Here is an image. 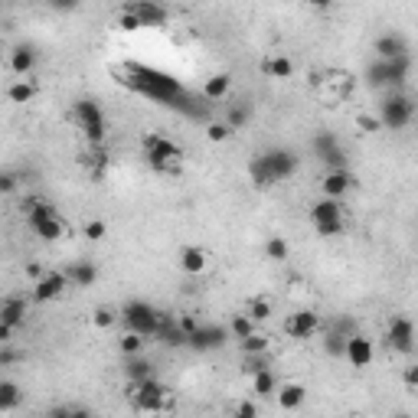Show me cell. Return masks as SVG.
<instances>
[{
	"label": "cell",
	"mask_w": 418,
	"mask_h": 418,
	"mask_svg": "<svg viewBox=\"0 0 418 418\" xmlns=\"http://www.w3.org/2000/svg\"><path fill=\"white\" fill-rule=\"evenodd\" d=\"M115 79H118L124 88L150 98V102H157V105L180 108V102L186 98L183 86L173 79L170 72H161V69H150V65H140V63L118 65V69H115Z\"/></svg>",
	"instance_id": "obj_1"
},
{
	"label": "cell",
	"mask_w": 418,
	"mask_h": 418,
	"mask_svg": "<svg viewBox=\"0 0 418 418\" xmlns=\"http://www.w3.org/2000/svg\"><path fill=\"white\" fill-rule=\"evenodd\" d=\"M23 216H26V225H30L43 242H56V239L65 236V223L59 219L56 206L46 203V200H26V203H23Z\"/></svg>",
	"instance_id": "obj_2"
},
{
	"label": "cell",
	"mask_w": 418,
	"mask_h": 418,
	"mask_svg": "<svg viewBox=\"0 0 418 418\" xmlns=\"http://www.w3.org/2000/svg\"><path fill=\"white\" fill-rule=\"evenodd\" d=\"M128 399L134 402L138 412H150V415H157V412H170L173 402H170V389L157 383L154 376L147 379H140V383H128Z\"/></svg>",
	"instance_id": "obj_3"
},
{
	"label": "cell",
	"mask_w": 418,
	"mask_h": 418,
	"mask_svg": "<svg viewBox=\"0 0 418 418\" xmlns=\"http://www.w3.org/2000/svg\"><path fill=\"white\" fill-rule=\"evenodd\" d=\"M144 157L157 173H177L183 161V147L177 140L163 138V134H147L144 138Z\"/></svg>",
	"instance_id": "obj_4"
},
{
	"label": "cell",
	"mask_w": 418,
	"mask_h": 418,
	"mask_svg": "<svg viewBox=\"0 0 418 418\" xmlns=\"http://www.w3.org/2000/svg\"><path fill=\"white\" fill-rule=\"evenodd\" d=\"M72 121H75V128L82 131V138H86L88 144H105L108 124H105V111L98 108V102L79 98L72 105Z\"/></svg>",
	"instance_id": "obj_5"
},
{
	"label": "cell",
	"mask_w": 418,
	"mask_h": 418,
	"mask_svg": "<svg viewBox=\"0 0 418 418\" xmlns=\"http://www.w3.org/2000/svg\"><path fill=\"white\" fill-rule=\"evenodd\" d=\"M163 311H157L154 304H147V300H128L124 307H121L118 321H124V327L134 333H140L144 340L147 337H154V330H157V323H161Z\"/></svg>",
	"instance_id": "obj_6"
},
{
	"label": "cell",
	"mask_w": 418,
	"mask_h": 418,
	"mask_svg": "<svg viewBox=\"0 0 418 418\" xmlns=\"http://www.w3.org/2000/svg\"><path fill=\"white\" fill-rule=\"evenodd\" d=\"M415 118V105H412V98L402 92V88H392L386 98H383V105H379V121H383V128H392V131H402L412 124Z\"/></svg>",
	"instance_id": "obj_7"
},
{
	"label": "cell",
	"mask_w": 418,
	"mask_h": 418,
	"mask_svg": "<svg viewBox=\"0 0 418 418\" xmlns=\"http://www.w3.org/2000/svg\"><path fill=\"white\" fill-rule=\"evenodd\" d=\"M311 223L317 229V236L333 239V236H344V206L340 200L333 196H323L311 206Z\"/></svg>",
	"instance_id": "obj_8"
},
{
	"label": "cell",
	"mask_w": 418,
	"mask_h": 418,
	"mask_svg": "<svg viewBox=\"0 0 418 418\" xmlns=\"http://www.w3.org/2000/svg\"><path fill=\"white\" fill-rule=\"evenodd\" d=\"M229 344V330L219 323H196V330L186 337V346L196 353H209V350H223Z\"/></svg>",
	"instance_id": "obj_9"
},
{
	"label": "cell",
	"mask_w": 418,
	"mask_h": 418,
	"mask_svg": "<svg viewBox=\"0 0 418 418\" xmlns=\"http://www.w3.org/2000/svg\"><path fill=\"white\" fill-rule=\"evenodd\" d=\"M262 161H265V167H268V173H271V180H275V183L294 177V173H298V163H300L298 154H294V150H288V147L265 150V154H262Z\"/></svg>",
	"instance_id": "obj_10"
},
{
	"label": "cell",
	"mask_w": 418,
	"mask_h": 418,
	"mask_svg": "<svg viewBox=\"0 0 418 418\" xmlns=\"http://www.w3.org/2000/svg\"><path fill=\"white\" fill-rule=\"evenodd\" d=\"M69 288H72V284H69V275H65V271H43L40 278L33 281V300L46 304V300L63 298Z\"/></svg>",
	"instance_id": "obj_11"
},
{
	"label": "cell",
	"mask_w": 418,
	"mask_h": 418,
	"mask_svg": "<svg viewBox=\"0 0 418 418\" xmlns=\"http://www.w3.org/2000/svg\"><path fill=\"white\" fill-rule=\"evenodd\" d=\"M317 327H321V314L311 311V307L288 314V321H284V333H288L291 340H307V337L317 333Z\"/></svg>",
	"instance_id": "obj_12"
},
{
	"label": "cell",
	"mask_w": 418,
	"mask_h": 418,
	"mask_svg": "<svg viewBox=\"0 0 418 418\" xmlns=\"http://www.w3.org/2000/svg\"><path fill=\"white\" fill-rule=\"evenodd\" d=\"M386 344L399 353H412L415 350V323L408 317H392L386 330Z\"/></svg>",
	"instance_id": "obj_13"
},
{
	"label": "cell",
	"mask_w": 418,
	"mask_h": 418,
	"mask_svg": "<svg viewBox=\"0 0 418 418\" xmlns=\"http://www.w3.org/2000/svg\"><path fill=\"white\" fill-rule=\"evenodd\" d=\"M373 340H366L363 333H353V337H346V344H344V360L353 369H366V366L373 363Z\"/></svg>",
	"instance_id": "obj_14"
},
{
	"label": "cell",
	"mask_w": 418,
	"mask_h": 418,
	"mask_svg": "<svg viewBox=\"0 0 418 418\" xmlns=\"http://www.w3.org/2000/svg\"><path fill=\"white\" fill-rule=\"evenodd\" d=\"M128 13H134L140 20V26H163L167 23V10H163V3H154V0H134L124 7Z\"/></svg>",
	"instance_id": "obj_15"
},
{
	"label": "cell",
	"mask_w": 418,
	"mask_h": 418,
	"mask_svg": "<svg viewBox=\"0 0 418 418\" xmlns=\"http://www.w3.org/2000/svg\"><path fill=\"white\" fill-rule=\"evenodd\" d=\"M154 340L163 346H186V330L180 327V321L177 317H170V314H163L161 323H157V330H154Z\"/></svg>",
	"instance_id": "obj_16"
},
{
	"label": "cell",
	"mask_w": 418,
	"mask_h": 418,
	"mask_svg": "<svg viewBox=\"0 0 418 418\" xmlns=\"http://www.w3.org/2000/svg\"><path fill=\"white\" fill-rule=\"evenodd\" d=\"M376 59H396V56H408V40L402 33H383L373 43Z\"/></svg>",
	"instance_id": "obj_17"
},
{
	"label": "cell",
	"mask_w": 418,
	"mask_h": 418,
	"mask_svg": "<svg viewBox=\"0 0 418 418\" xmlns=\"http://www.w3.org/2000/svg\"><path fill=\"white\" fill-rule=\"evenodd\" d=\"M3 95L10 105H30L33 98H36V82H33L30 75H17L13 82L3 86Z\"/></svg>",
	"instance_id": "obj_18"
},
{
	"label": "cell",
	"mask_w": 418,
	"mask_h": 418,
	"mask_svg": "<svg viewBox=\"0 0 418 418\" xmlns=\"http://www.w3.org/2000/svg\"><path fill=\"white\" fill-rule=\"evenodd\" d=\"M180 268L183 275H203L209 268V252L200 246H183L180 248Z\"/></svg>",
	"instance_id": "obj_19"
},
{
	"label": "cell",
	"mask_w": 418,
	"mask_h": 418,
	"mask_svg": "<svg viewBox=\"0 0 418 418\" xmlns=\"http://www.w3.org/2000/svg\"><path fill=\"white\" fill-rule=\"evenodd\" d=\"M262 72L268 75V79H275V82H288L291 75H294V63L284 53H271L262 59Z\"/></svg>",
	"instance_id": "obj_20"
},
{
	"label": "cell",
	"mask_w": 418,
	"mask_h": 418,
	"mask_svg": "<svg viewBox=\"0 0 418 418\" xmlns=\"http://www.w3.org/2000/svg\"><path fill=\"white\" fill-rule=\"evenodd\" d=\"M323 196H333V200H344L346 193H350V186H353V177L346 173V167H340V170H327V177H323Z\"/></svg>",
	"instance_id": "obj_21"
},
{
	"label": "cell",
	"mask_w": 418,
	"mask_h": 418,
	"mask_svg": "<svg viewBox=\"0 0 418 418\" xmlns=\"http://www.w3.org/2000/svg\"><path fill=\"white\" fill-rule=\"evenodd\" d=\"M36 49L33 46H26V43H20V46H13L10 49V72L13 75H33V69H36Z\"/></svg>",
	"instance_id": "obj_22"
},
{
	"label": "cell",
	"mask_w": 418,
	"mask_h": 418,
	"mask_svg": "<svg viewBox=\"0 0 418 418\" xmlns=\"http://www.w3.org/2000/svg\"><path fill=\"white\" fill-rule=\"evenodd\" d=\"M0 321L7 323L10 330L23 327V323H26V300H23V298L3 300V304H0Z\"/></svg>",
	"instance_id": "obj_23"
},
{
	"label": "cell",
	"mask_w": 418,
	"mask_h": 418,
	"mask_svg": "<svg viewBox=\"0 0 418 418\" xmlns=\"http://www.w3.org/2000/svg\"><path fill=\"white\" fill-rule=\"evenodd\" d=\"M278 392V405L284 408V412H294V408L304 405V399H307V389L300 386V383H284L281 389H275Z\"/></svg>",
	"instance_id": "obj_24"
},
{
	"label": "cell",
	"mask_w": 418,
	"mask_h": 418,
	"mask_svg": "<svg viewBox=\"0 0 418 418\" xmlns=\"http://www.w3.org/2000/svg\"><path fill=\"white\" fill-rule=\"evenodd\" d=\"M65 275H69V284H72V288H92L98 281V268L92 262H75Z\"/></svg>",
	"instance_id": "obj_25"
},
{
	"label": "cell",
	"mask_w": 418,
	"mask_h": 418,
	"mask_svg": "<svg viewBox=\"0 0 418 418\" xmlns=\"http://www.w3.org/2000/svg\"><path fill=\"white\" fill-rule=\"evenodd\" d=\"M229 88H232V75H229V72H216V75L206 79L203 95L209 98V102H219V98L229 95Z\"/></svg>",
	"instance_id": "obj_26"
},
{
	"label": "cell",
	"mask_w": 418,
	"mask_h": 418,
	"mask_svg": "<svg viewBox=\"0 0 418 418\" xmlns=\"http://www.w3.org/2000/svg\"><path fill=\"white\" fill-rule=\"evenodd\" d=\"M124 376H128V383H140V379L154 376V369H150V360H144L140 353L124 356Z\"/></svg>",
	"instance_id": "obj_27"
},
{
	"label": "cell",
	"mask_w": 418,
	"mask_h": 418,
	"mask_svg": "<svg viewBox=\"0 0 418 418\" xmlns=\"http://www.w3.org/2000/svg\"><path fill=\"white\" fill-rule=\"evenodd\" d=\"M20 402H23L20 386L13 379H0V412H13V408H20Z\"/></svg>",
	"instance_id": "obj_28"
},
{
	"label": "cell",
	"mask_w": 418,
	"mask_h": 418,
	"mask_svg": "<svg viewBox=\"0 0 418 418\" xmlns=\"http://www.w3.org/2000/svg\"><path fill=\"white\" fill-rule=\"evenodd\" d=\"M275 389H278V379H275V373H271V366L268 369H258V373H252V392L255 396H275Z\"/></svg>",
	"instance_id": "obj_29"
},
{
	"label": "cell",
	"mask_w": 418,
	"mask_h": 418,
	"mask_svg": "<svg viewBox=\"0 0 418 418\" xmlns=\"http://www.w3.org/2000/svg\"><path fill=\"white\" fill-rule=\"evenodd\" d=\"M311 147H314V154H317L321 161H327L333 150H340V138H337V134H330V131H317V134H314V140H311Z\"/></svg>",
	"instance_id": "obj_30"
},
{
	"label": "cell",
	"mask_w": 418,
	"mask_h": 418,
	"mask_svg": "<svg viewBox=\"0 0 418 418\" xmlns=\"http://www.w3.org/2000/svg\"><path fill=\"white\" fill-rule=\"evenodd\" d=\"M248 177H252V183H255L258 190H268V186H275L268 167H265V161H262V154H255V157L248 161Z\"/></svg>",
	"instance_id": "obj_31"
},
{
	"label": "cell",
	"mask_w": 418,
	"mask_h": 418,
	"mask_svg": "<svg viewBox=\"0 0 418 418\" xmlns=\"http://www.w3.org/2000/svg\"><path fill=\"white\" fill-rule=\"evenodd\" d=\"M268 346H271V340L262 330H252L248 337L239 340V350H242V353H268Z\"/></svg>",
	"instance_id": "obj_32"
},
{
	"label": "cell",
	"mask_w": 418,
	"mask_h": 418,
	"mask_svg": "<svg viewBox=\"0 0 418 418\" xmlns=\"http://www.w3.org/2000/svg\"><path fill=\"white\" fill-rule=\"evenodd\" d=\"M246 314L252 317L255 323H262V321H268L271 317V300L268 298H252L246 304Z\"/></svg>",
	"instance_id": "obj_33"
},
{
	"label": "cell",
	"mask_w": 418,
	"mask_h": 418,
	"mask_svg": "<svg viewBox=\"0 0 418 418\" xmlns=\"http://www.w3.org/2000/svg\"><path fill=\"white\" fill-rule=\"evenodd\" d=\"M252 330H258V323L252 321L248 314H236V317H232V323H229V337H236V340L248 337Z\"/></svg>",
	"instance_id": "obj_34"
},
{
	"label": "cell",
	"mask_w": 418,
	"mask_h": 418,
	"mask_svg": "<svg viewBox=\"0 0 418 418\" xmlns=\"http://www.w3.org/2000/svg\"><path fill=\"white\" fill-rule=\"evenodd\" d=\"M265 255H268L271 262H288V255H291V248H288V239H281V236H271L268 242H265Z\"/></svg>",
	"instance_id": "obj_35"
},
{
	"label": "cell",
	"mask_w": 418,
	"mask_h": 418,
	"mask_svg": "<svg viewBox=\"0 0 418 418\" xmlns=\"http://www.w3.org/2000/svg\"><path fill=\"white\" fill-rule=\"evenodd\" d=\"M121 353L124 356H134V353H144V337L140 333H134V330H128L124 337H121Z\"/></svg>",
	"instance_id": "obj_36"
},
{
	"label": "cell",
	"mask_w": 418,
	"mask_h": 418,
	"mask_svg": "<svg viewBox=\"0 0 418 418\" xmlns=\"http://www.w3.org/2000/svg\"><path fill=\"white\" fill-rule=\"evenodd\" d=\"M225 124H229L232 131L246 128V124H248V108L246 105H232L229 111H225Z\"/></svg>",
	"instance_id": "obj_37"
},
{
	"label": "cell",
	"mask_w": 418,
	"mask_h": 418,
	"mask_svg": "<svg viewBox=\"0 0 418 418\" xmlns=\"http://www.w3.org/2000/svg\"><path fill=\"white\" fill-rule=\"evenodd\" d=\"M82 236H86L88 242H102V239L108 236V225H105V219H88V223L82 225Z\"/></svg>",
	"instance_id": "obj_38"
},
{
	"label": "cell",
	"mask_w": 418,
	"mask_h": 418,
	"mask_svg": "<svg viewBox=\"0 0 418 418\" xmlns=\"http://www.w3.org/2000/svg\"><path fill=\"white\" fill-rule=\"evenodd\" d=\"M92 323H95L98 330H108V327H115V323H118V311H111V307H95Z\"/></svg>",
	"instance_id": "obj_39"
},
{
	"label": "cell",
	"mask_w": 418,
	"mask_h": 418,
	"mask_svg": "<svg viewBox=\"0 0 418 418\" xmlns=\"http://www.w3.org/2000/svg\"><path fill=\"white\" fill-rule=\"evenodd\" d=\"M242 356H246V363H242V369H246L248 376L258 373V369H268V366H271L268 353H242Z\"/></svg>",
	"instance_id": "obj_40"
},
{
	"label": "cell",
	"mask_w": 418,
	"mask_h": 418,
	"mask_svg": "<svg viewBox=\"0 0 418 418\" xmlns=\"http://www.w3.org/2000/svg\"><path fill=\"white\" fill-rule=\"evenodd\" d=\"M229 134H232V128H229L225 121H209V124H206V138L213 140V144H223V140H229Z\"/></svg>",
	"instance_id": "obj_41"
},
{
	"label": "cell",
	"mask_w": 418,
	"mask_h": 418,
	"mask_svg": "<svg viewBox=\"0 0 418 418\" xmlns=\"http://www.w3.org/2000/svg\"><path fill=\"white\" fill-rule=\"evenodd\" d=\"M344 344H346V337L344 333H327V340H323V350H327V353L330 356H344Z\"/></svg>",
	"instance_id": "obj_42"
},
{
	"label": "cell",
	"mask_w": 418,
	"mask_h": 418,
	"mask_svg": "<svg viewBox=\"0 0 418 418\" xmlns=\"http://www.w3.org/2000/svg\"><path fill=\"white\" fill-rule=\"evenodd\" d=\"M356 128L366 131V134H376V131H383V121H379V115H356Z\"/></svg>",
	"instance_id": "obj_43"
},
{
	"label": "cell",
	"mask_w": 418,
	"mask_h": 418,
	"mask_svg": "<svg viewBox=\"0 0 418 418\" xmlns=\"http://www.w3.org/2000/svg\"><path fill=\"white\" fill-rule=\"evenodd\" d=\"M17 186H20V180H17V173L0 170V193H13Z\"/></svg>",
	"instance_id": "obj_44"
},
{
	"label": "cell",
	"mask_w": 418,
	"mask_h": 418,
	"mask_svg": "<svg viewBox=\"0 0 418 418\" xmlns=\"http://www.w3.org/2000/svg\"><path fill=\"white\" fill-rule=\"evenodd\" d=\"M118 26H121L124 33H134V30H140V20L134 17V13L124 10V13H121V20H118Z\"/></svg>",
	"instance_id": "obj_45"
},
{
	"label": "cell",
	"mask_w": 418,
	"mask_h": 418,
	"mask_svg": "<svg viewBox=\"0 0 418 418\" xmlns=\"http://www.w3.org/2000/svg\"><path fill=\"white\" fill-rule=\"evenodd\" d=\"M79 3H82V0H49V7H53V10H59V13L79 10Z\"/></svg>",
	"instance_id": "obj_46"
},
{
	"label": "cell",
	"mask_w": 418,
	"mask_h": 418,
	"mask_svg": "<svg viewBox=\"0 0 418 418\" xmlns=\"http://www.w3.org/2000/svg\"><path fill=\"white\" fill-rule=\"evenodd\" d=\"M405 389L408 392H418V366H408L405 369Z\"/></svg>",
	"instance_id": "obj_47"
},
{
	"label": "cell",
	"mask_w": 418,
	"mask_h": 418,
	"mask_svg": "<svg viewBox=\"0 0 418 418\" xmlns=\"http://www.w3.org/2000/svg\"><path fill=\"white\" fill-rule=\"evenodd\" d=\"M17 360H20L17 350H10V346H3V350H0V366H13Z\"/></svg>",
	"instance_id": "obj_48"
},
{
	"label": "cell",
	"mask_w": 418,
	"mask_h": 418,
	"mask_svg": "<svg viewBox=\"0 0 418 418\" xmlns=\"http://www.w3.org/2000/svg\"><path fill=\"white\" fill-rule=\"evenodd\" d=\"M255 412H258V408L252 405V402H239V405H236V415H242V418H252Z\"/></svg>",
	"instance_id": "obj_49"
},
{
	"label": "cell",
	"mask_w": 418,
	"mask_h": 418,
	"mask_svg": "<svg viewBox=\"0 0 418 418\" xmlns=\"http://www.w3.org/2000/svg\"><path fill=\"white\" fill-rule=\"evenodd\" d=\"M177 321H180V327H183V330H186V337H190V333L196 330V321H193V317H190V314H183V317H177Z\"/></svg>",
	"instance_id": "obj_50"
},
{
	"label": "cell",
	"mask_w": 418,
	"mask_h": 418,
	"mask_svg": "<svg viewBox=\"0 0 418 418\" xmlns=\"http://www.w3.org/2000/svg\"><path fill=\"white\" fill-rule=\"evenodd\" d=\"M26 275H30V278L36 281V278H40V275H43V268H40L36 262H30V265H26Z\"/></svg>",
	"instance_id": "obj_51"
},
{
	"label": "cell",
	"mask_w": 418,
	"mask_h": 418,
	"mask_svg": "<svg viewBox=\"0 0 418 418\" xmlns=\"http://www.w3.org/2000/svg\"><path fill=\"white\" fill-rule=\"evenodd\" d=\"M333 0H307V7H314V10H327Z\"/></svg>",
	"instance_id": "obj_52"
},
{
	"label": "cell",
	"mask_w": 418,
	"mask_h": 418,
	"mask_svg": "<svg viewBox=\"0 0 418 418\" xmlns=\"http://www.w3.org/2000/svg\"><path fill=\"white\" fill-rule=\"evenodd\" d=\"M10 327H7V323H3V321H0V344H7V340H10Z\"/></svg>",
	"instance_id": "obj_53"
},
{
	"label": "cell",
	"mask_w": 418,
	"mask_h": 418,
	"mask_svg": "<svg viewBox=\"0 0 418 418\" xmlns=\"http://www.w3.org/2000/svg\"><path fill=\"white\" fill-rule=\"evenodd\" d=\"M154 3H170V0H154Z\"/></svg>",
	"instance_id": "obj_54"
},
{
	"label": "cell",
	"mask_w": 418,
	"mask_h": 418,
	"mask_svg": "<svg viewBox=\"0 0 418 418\" xmlns=\"http://www.w3.org/2000/svg\"><path fill=\"white\" fill-rule=\"evenodd\" d=\"M0 3H3V0H0Z\"/></svg>",
	"instance_id": "obj_55"
}]
</instances>
